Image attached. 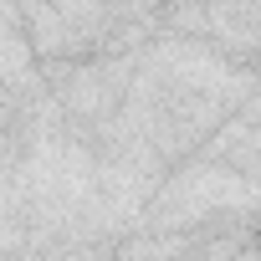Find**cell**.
<instances>
[{"instance_id":"6da1fadb","label":"cell","mask_w":261,"mask_h":261,"mask_svg":"<svg viewBox=\"0 0 261 261\" xmlns=\"http://www.w3.org/2000/svg\"><path fill=\"white\" fill-rule=\"evenodd\" d=\"M256 179H241L200 154H190L185 164L164 169L159 190L149 195L139 230L154 236H185V230H210V225H251L256 220Z\"/></svg>"}]
</instances>
